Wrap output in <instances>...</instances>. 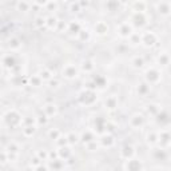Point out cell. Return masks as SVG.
Wrapping results in <instances>:
<instances>
[{
  "mask_svg": "<svg viewBox=\"0 0 171 171\" xmlns=\"http://www.w3.org/2000/svg\"><path fill=\"white\" fill-rule=\"evenodd\" d=\"M147 80H149L150 83H156L159 79H160V74L156 70H154V68H151V70L147 71Z\"/></svg>",
  "mask_w": 171,
  "mask_h": 171,
  "instance_id": "6da1fadb",
  "label": "cell"
},
{
  "mask_svg": "<svg viewBox=\"0 0 171 171\" xmlns=\"http://www.w3.org/2000/svg\"><path fill=\"white\" fill-rule=\"evenodd\" d=\"M127 168H128V171H140L142 170V165L136 159H130L128 163H127Z\"/></svg>",
  "mask_w": 171,
  "mask_h": 171,
  "instance_id": "7a4b0ae2",
  "label": "cell"
},
{
  "mask_svg": "<svg viewBox=\"0 0 171 171\" xmlns=\"http://www.w3.org/2000/svg\"><path fill=\"white\" fill-rule=\"evenodd\" d=\"M143 43H146L147 46H152L154 43H155V36H154V34L152 32H146L144 35H143V39H142Z\"/></svg>",
  "mask_w": 171,
  "mask_h": 171,
  "instance_id": "3957f363",
  "label": "cell"
},
{
  "mask_svg": "<svg viewBox=\"0 0 171 171\" xmlns=\"http://www.w3.org/2000/svg\"><path fill=\"white\" fill-rule=\"evenodd\" d=\"M63 74L67 78H74V76H76V68L74 66H67L63 70Z\"/></svg>",
  "mask_w": 171,
  "mask_h": 171,
  "instance_id": "277c9868",
  "label": "cell"
},
{
  "mask_svg": "<svg viewBox=\"0 0 171 171\" xmlns=\"http://www.w3.org/2000/svg\"><path fill=\"white\" fill-rule=\"evenodd\" d=\"M143 124V116L142 115H134L131 118V126L132 127H139Z\"/></svg>",
  "mask_w": 171,
  "mask_h": 171,
  "instance_id": "5b68a950",
  "label": "cell"
},
{
  "mask_svg": "<svg viewBox=\"0 0 171 171\" xmlns=\"http://www.w3.org/2000/svg\"><path fill=\"white\" fill-rule=\"evenodd\" d=\"M95 29H96V32H98V34L103 35V34H106V32H107L108 27H107V24H106V23L100 22V23H98V24L95 25Z\"/></svg>",
  "mask_w": 171,
  "mask_h": 171,
  "instance_id": "8992f818",
  "label": "cell"
},
{
  "mask_svg": "<svg viewBox=\"0 0 171 171\" xmlns=\"http://www.w3.org/2000/svg\"><path fill=\"white\" fill-rule=\"evenodd\" d=\"M119 32H121L122 36H130L131 35V27L128 24H123L121 27V29H119Z\"/></svg>",
  "mask_w": 171,
  "mask_h": 171,
  "instance_id": "52a82bcc",
  "label": "cell"
},
{
  "mask_svg": "<svg viewBox=\"0 0 171 171\" xmlns=\"http://www.w3.org/2000/svg\"><path fill=\"white\" fill-rule=\"evenodd\" d=\"M44 110H46V114H47L48 116H52V115L56 114V106L55 104H47L44 107Z\"/></svg>",
  "mask_w": 171,
  "mask_h": 171,
  "instance_id": "ba28073f",
  "label": "cell"
},
{
  "mask_svg": "<svg viewBox=\"0 0 171 171\" xmlns=\"http://www.w3.org/2000/svg\"><path fill=\"white\" fill-rule=\"evenodd\" d=\"M106 106L110 108H115L118 106V100L116 98H114V96H111V98H108L107 100H106Z\"/></svg>",
  "mask_w": 171,
  "mask_h": 171,
  "instance_id": "9c48e42d",
  "label": "cell"
},
{
  "mask_svg": "<svg viewBox=\"0 0 171 171\" xmlns=\"http://www.w3.org/2000/svg\"><path fill=\"white\" fill-rule=\"evenodd\" d=\"M39 76H40V79L48 80V79H51V78H52V72H51V71H48V70H44V71H41Z\"/></svg>",
  "mask_w": 171,
  "mask_h": 171,
  "instance_id": "30bf717a",
  "label": "cell"
},
{
  "mask_svg": "<svg viewBox=\"0 0 171 171\" xmlns=\"http://www.w3.org/2000/svg\"><path fill=\"white\" fill-rule=\"evenodd\" d=\"M132 150H134V149H132L131 146H126V147H124V149H123L124 158H130V156L134 154V151H132Z\"/></svg>",
  "mask_w": 171,
  "mask_h": 171,
  "instance_id": "8fae6325",
  "label": "cell"
},
{
  "mask_svg": "<svg viewBox=\"0 0 171 171\" xmlns=\"http://www.w3.org/2000/svg\"><path fill=\"white\" fill-rule=\"evenodd\" d=\"M168 59H170V57H168V55H160V56H159V63H160L162 66H167V64H168Z\"/></svg>",
  "mask_w": 171,
  "mask_h": 171,
  "instance_id": "7c38bea8",
  "label": "cell"
},
{
  "mask_svg": "<svg viewBox=\"0 0 171 171\" xmlns=\"http://www.w3.org/2000/svg\"><path fill=\"white\" fill-rule=\"evenodd\" d=\"M50 136H51V138H52V139H59V138H60V132H59V131H57V130H51L50 131Z\"/></svg>",
  "mask_w": 171,
  "mask_h": 171,
  "instance_id": "4fadbf2b",
  "label": "cell"
},
{
  "mask_svg": "<svg viewBox=\"0 0 171 171\" xmlns=\"http://www.w3.org/2000/svg\"><path fill=\"white\" fill-rule=\"evenodd\" d=\"M82 140H83V142H87V143L92 142V135L90 132H87V134L84 132V134H83V136H82Z\"/></svg>",
  "mask_w": 171,
  "mask_h": 171,
  "instance_id": "5bb4252c",
  "label": "cell"
},
{
  "mask_svg": "<svg viewBox=\"0 0 171 171\" xmlns=\"http://www.w3.org/2000/svg\"><path fill=\"white\" fill-rule=\"evenodd\" d=\"M132 63H134V66L135 67H142L143 66V59L142 57H135Z\"/></svg>",
  "mask_w": 171,
  "mask_h": 171,
  "instance_id": "9a60e30c",
  "label": "cell"
},
{
  "mask_svg": "<svg viewBox=\"0 0 171 171\" xmlns=\"http://www.w3.org/2000/svg\"><path fill=\"white\" fill-rule=\"evenodd\" d=\"M67 139H68V142H70V143H74V142H76V140H78V136H76V135H68V136H67Z\"/></svg>",
  "mask_w": 171,
  "mask_h": 171,
  "instance_id": "2e32d148",
  "label": "cell"
},
{
  "mask_svg": "<svg viewBox=\"0 0 171 171\" xmlns=\"http://www.w3.org/2000/svg\"><path fill=\"white\" fill-rule=\"evenodd\" d=\"M10 41H12V44H10V47H19V40L18 39H12V40H10Z\"/></svg>",
  "mask_w": 171,
  "mask_h": 171,
  "instance_id": "e0dca14e",
  "label": "cell"
},
{
  "mask_svg": "<svg viewBox=\"0 0 171 171\" xmlns=\"http://www.w3.org/2000/svg\"><path fill=\"white\" fill-rule=\"evenodd\" d=\"M8 149H10L8 151H12V152H16V151H18V147H16L15 144H10V147H8Z\"/></svg>",
  "mask_w": 171,
  "mask_h": 171,
  "instance_id": "ac0fdd59",
  "label": "cell"
}]
</instances>
